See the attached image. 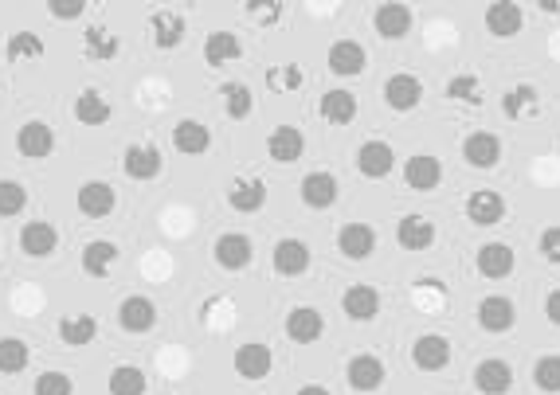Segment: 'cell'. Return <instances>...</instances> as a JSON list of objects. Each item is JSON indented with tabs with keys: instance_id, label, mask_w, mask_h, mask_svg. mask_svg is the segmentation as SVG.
<instances>
[{
	"instance_id": "1",
	"label": "cell",
	"mask_w": 560,
	"mask_h": 395,
	"mask_svg": "<svg viewBox=\"0 0 560 395\" xmlns=\"http://www.w3.org/2000/svg\"><path fill=\"white\" fill-rule=\"evenodd\" d=\"M212 259L224 270H247L255 259V243L243 235V231H224L216 243H212Z\"/></svg>"
},
{
	"instance_id": "2",
	"label": "cell",
	"mask_w": 560,
	"mask_h": 395,
	"mask_svg": "<svg viewBox=\"0 0 560 395\" xmlns=\"http://www.w3.org/2000/svg\"><path fill=\"white\" fill-rule=\"evenodd\" d=\"M298 192H302V204H306V208H314V212H326V208H333V204H337V196H341V184H337V176L326 173V169H314V173L302 176Z\"/></svg>"
},
{
	"instance_id": "3",
	"label": "cell",
	"mask_w": 560,
	"mask_h": 395,
	"mask_svg": "<svg viewBox=\"0 0 560 395\" xmlns=\"http://www.w3.org/2000/svg\"><path fill=\"white\" fill-rule=\"evenodd\" d=\"M232 368L239 380H267L271 368H275V356H271V349L263 341H247V345L235 349Z\"/></svg>"
},
{
	"instance_id": "4",
	"label": "cell",
	"mask_w": 560,
	"mask_h": 395,
	"mask_svg": "<svg viewBox=\"0 0 560 395\" xmlns=\"http://www.w3.org/2000/svg\"><path fill=\"white\" fill-rule=\"evenodd\" d=\"M75 208H79L87 220H106V216L118 208V192H114L106 180H87V184L75 192Z\"/></svg>"
},
{
	"instance_id": "5",
	"label": "cell",
	"mask_w": 560,
	"mask_h": 395,
	"mask_svg": "<svg viewBox=\"0 0 560 395\" xmlns=\"http://www.w3.org/2000/svg\"><path fill=\"white\" fill-rule=\"evenodd\" d=\"M384 376H388V368H384V360L373 356V352L353 356L349 368H345V380H349L353 392H380L384 388Z\"/></svg>"
},
{
	"instance_id": "6",
	"label": "cell",
	"mask_w": 560,
	"mask_h": 395,
	"mask_svg": "<svg viewBox=\"0 0 560 395\" xmlns=\"http://www.w3.org/2000/svg\"><path fill=\"white\" fill-rule=\"evenodd\" d=\"M51 149H55V130L47 122H40V118H32V122H24L16 130V153L20 157L44 161V157H51Z\"/></svg>"
},
{
	"instance_id": "7",
	"label": "cell",
	"mask_w": 560,
	"mask_h": 395,
	"mask_svg": "<svg viewBox=\"0 0 560 395\" xmlns=\"http://www.w3.org/2000/svg\"><path fill=\"white\" fill-rule=\"evenodd\" d=\"M463 161L470 169H494L502 161V137L486 130H474L463 137Z\"/></svg>"
},
{
	"instance_id": "8",
	"label": "cell",
	"mask_w": 560,
	"mask_h": 395,
	"mask_svg": "<svg viewBox=\"0 0 560 395\" xmlns=\"http://www.w3.org/2000/svg\"><path fill=\"white\" fill-rule=\"evenodd\" d=\"M474 317H478V325H482L486 333H494V337H498V333H510V329H514L517 309L506 294H490V298H482V302H478Z\"/></svg>"
},
{
	"instance_id": "9",
	"label": "cell",
	"mask_w": 560,
	"mask_h": 395,
	"mask_svg": "<svg viewBox=\"0 0 560 395\" xmlns=\"http://www.w3.org/2000/svg\"><path fill=\"white\" fill-rule=\"evenodd\" d=\"M384 102L396 110V114H408L423 102V83L412 71H396L388 83H384Z\"/></svg>"
},
{
	"instance_id": "10",
	"label": "cell",
	"mask_w": 560,
	"mask_h": 395,
	"mask_svg": "<svg viewBox=\"0 0 560 395\" xmlns=\"http://www.w3.org/2000/svg\"><path fill=\"white\" fill-rule=\"evenodd\" d=\"M322 333H326V317H322V309L298 306L286 313V337H290L294 345H314Z\"/></svg>"
},
{
	"instance_id": "11",
	"label": "cell",
	"mask_w": 560,
	"mask_h": 395,
	"mask_svg": "<svg viewBox=\"0 0 560 395\" xmlns=\"http://www.w3.org/2000/svg\"><path fill=\"white\" fill-rule=\"evenodd\" d=\"M396 169V153H392V145L388 141H365L361 149H357V173L369 176V180H384V176Z\"/></svg>"
},
{
	"instance_id": "12",
	"label": "cell",
	"mask_w": 560,
	"mask_h": 395,
	"mask_svg": "<svg viewBox=\"0 0 560 395\" xmlns=\"http://www.w3.org/2000/svg\"><path fill=\"white\" fill-rule=\"evenodd\" d=\"M326 63H329V71H333L337 79H353V75H361V71H365L369 51H365V44H357V40H337V44L329 47Z\"/></svg>"
},
{
	"instance_id": "13",
	"label": "cell",
	"mask_w": 560,
	"mask_h": 395,
	"mask_svg": "<svg viewBox=\"0 0 560 395\" xmlns=\"http://www.w3.org/2000/svg\"><path fill=\"white\" fill-rule=\"evenodd\" d=\"M467 220L474 227H494L506 220V200L494 188H474L467 196Z\"/></svg>"
},
{
	"instance_id": "14",
	"label": "cell",
	"mask_w": 560,
	"mask_h": 395,
	"mask_svg": "<svg viewBox=\"0 0 560 395\" xmlns=\"http://www.w3.org/2000/svg\"><path fill=\"white\" fill-rule=\"evenodd\" d=\"M20 251L28 259H47L59 251V231L51 227L47 220H28L20 227Z\"/></svg>"
},
{
	"instance_id": "15",
	"label": "cell",
	"mask_w": 560,
	"mask_h": 395,
	"mask_svg": "<svg viewBox=\"0 0 560 395\" xmlns=\"http://www.w3.org/2000/svg\"><path fill=\"white\" fill-rule=\"evenodd\" d=\"M310 247L302 243V239H279L275 243V251H271V266H275V274L282 278H298V274H306L310 270Z\"/></svg>"
},
{
	"instance_id": "16",
	"label": "cell",
	"mask_w": 560,
	"mask_h": 395,
	"mask_svg": "<svg viewBox=\"0 0 560 395\" xmlns=\"http://www.w3.org/2000/svg\"><path fill=\"white\" fill-rule=\"evenodd\" d=\"M412 364L420 372H443L451 364V341L443 333H423L420 341L412 345Z\"/></svg>"
},
{
	"instance_id": "17",
	"label": "cell",
	"mask_w": 560,
	"mask_h": 395,
	"mask_svg": "<svg viewBox=\"0 0 560 395\" xmlns=\"http://www.w3.org/2000/svg\"><path fill=\"white\" fill-rule=\"evenodd\" d=\"M118 325L126 329V333H149L153 325H157V306H153V298H145V294H130V298H122V306H118Z\"/></svg>"
},
{
	"instance_id": "18",
	"label": "cell",
	"mask_w": 560,
	"mask_h": 395,
	"mask_svg": "<svg viewBox=\"0 0 560 395\" xmlns=\"http://www.w3.org/2000/svg\"><path fill=\"white\" fill-rule=\"evenodd\" d=\"M337 251H341L345 259H353V263H365L376 251V231L369 223H345V227L337 231Z\"/></svg>"
},
{
	"instance_id": "19",
	"label": "cell",
	"mask_w": 560,
	"mask_h": 395,
	"mask_svg": "<svg viewBox=\"0 0 560 395\" xmlns=\"http://www.w3.org/2000/svg\"><path fill=\"white\" fill-rule=\"evenodd\" d=\"M474 388L482 395H506L514 388V368H510V360H498V356H490V360H482L478 368H474Z\"/></svg>"
},
{
	"instance_id": "20",
	"label": "cell",
	"mask_w": 560,
	"mask_h": 395,
	"mask_svg": "<svg viewBox=\"0 0 560 395\" xmlns=\"http://www.w3.org/2000/svg\"><path fill=\"white\" fill-rule=\"evenodd\" d=\"M373 24H376V32H380L384 40H404V36L412 32L416 16H412V8H408V4L392 0V4H380V8H376Z\"/></svg>"
},
{
	"instance_id": "21",
	"label": "cell",
	"mask_w": 560,
	"mask_h": 395,
	"mask_svg": "<svg viewBox=\"0 0 560 395\" xmlns=\"http://www.w3.org/2000/svg\"><path fill=\"white\" fill-rule=\"evenodd\" d=\"M149 32H153V44L161 51H173V47H181L188 32L185 16L173 12V8H157V12H149Z\"/></svg>"
},
{
	"instance_id": "22",
	"label": "cell",
	"mask_w": 560,
	"mask_h": 395,
	"mask_svg": "<svg viewBox=\"0 0 560 395\" xmlns=\"http://www.w3.org/2000/svg\"><path fill=\"white\" fill-rule=\"evenodd\" d=\"M521 24H525V12L514 0H494L486 8V32L498 36V40H514L517 32H521Z\"/></svg>"
},
{
	"instance_id": "23",
	"label": "cell",
	"mask_w": 560,
	"mask_h": 395,
	"mask_svg": "<svg viewBox=\"0 0 560 395\" xmlns=\"http://www.w3.org/2000/svg\"><path fill=\"white\" fill-rule=\"evenodd\" d=\"M474 266H478V274L482 278H510L517 266V255L510 243H486V247H478V259H474Z\"/></svg>"
},
{
	"instance_id": "24",
	"label": "cell",
	"mask_w": 560,
	"mask_h": 395,
	"mask_svg": "<svg viewBox=\"0 0 560 395\" xmlns=\"http://www.w3.org/2000/svg\"><path fill=\"white\" fill-rule=\"evenodd\" d=\"M302 153H306V137H302L298 126L271 130V137H267V157L275 165H294V161H302Z\"/></svg>"
},
{
	"instance_id": "25",
	"label": "cell",
	"mask_w": 560,
	"mask_h": 395,
	"mask_svg": "<svg viewBox=\"0 0 560 395\" xmlns=\"http://www.w3.org/2000/svg\"><path fill=\"white\" fill-rule=\"evenodd\" d=\"M439 180H443V165H439V157H431V153H416V157H408V161H404V184H408L412 192H431V188H439Z\"/></svg>"
},
{
	"instance_id": "26",
	"label": "cell",
	"mask_w": 560,
	"mask_h": 395,
	"mask_svg": "<svg viewBox=\"0 0 560 395\" xmlns=\"http://www.w3.org/2000/svg\"><path fill=\"white\" fill-rule=\"evenodd\" d=\"M122 173L130 176V180H153V176L161 173V149L149 145V141L130 145V149L122 153Z\"/></svg>"
},
{
	"instance_id": "27",
	"label": "cell",
	"mask_w": 560,
	"mask_h": 395,
	"mask_svg": "<svg viewBox=\"0 0 560 395\" xmlns=\"http://www.w3.org/2000/svg\"><path fill=\"white\" fill-rule=\"evenodd\" d=\"M173 149L185 153V157H200V153L212 149V133H208L204 122H196V118H181L173 126Z\"/></svg>"
},
{
	"instance_id": "28",
	"label": "cell",
	"mask_w": 560,
	"mask_h": 395,
	"mask_svg": "<svg viewBox=\"0 0 560 395\" xmlns=\"http://www.w3.org/2000/svg\"><path fill=\"white\" fill-rule=\"evenodd\" d=\"M228 204H232V212L239 216H255V212H263V204H267V184L255 176V180H235L232 188H228Z\"/></svg>"
},
{
	"instance_id": "29",
	"label": "cell",
	"mask_w": 560,
	"mask_h": 395,
	"mask_svg": "<svg viewBox=\"0 0 560 395\" xmlns=\"http://www.w3.org/2000/svg\"><path fill=\"white\" fill-rule=\"evenodd\" d=\"M396 243L404 251H427L435 243V223L427 220V216H416V212L396 220Z\"/></svg>"
},
{
	"instance_id": "30",
	"label": "cell",
	"mask_w": 560,
	"mask_h": 395,
	"mask_svg": "<svg viewBox=\"0 0 560 395\" xmlns=\"http://www.w3.org/2000/svg\"><path fill=\"white\" fill-rule=\"evenodd\" d=\"M75 118L83 126H106L114 118V106H110V98L98 87H87L79 90V98H75Z\"/></svg>"
},
{
	"instance_id": "31",
	"label": "cell",
	"mask_w": 560,
	"mask_h": 395,
	"mask_svg": "<svg viewBox=\"0 0 560 395\" xmlns=\"http://www.w3.org/2000/svg\"><path fill=\"white\" fill-rule=\"evenodd\" d=\"M341 309H345V317L349 321H373L376 313H380V294H376V286H349L345 294H341Z\"/></svg>"
},
{
	"instance_id": "32",
	"label": "cell",
	"mask_w": 560,
	"mask_h": 395,
	"mask_svg": "<svg viewBox=\"0 0 560 395\" xmlns=\"http://www.w3.org/2000/svg\"><path fill=\"white\" fill-rule=\"evenodd\" d=\"M118 255H122V251H118V243H110V239H94V243L83 247V274L102 282V278L114 270Z\"/></svg>"
},
{
	"instance_id": "33",
	"label": "cell",
	"mask_w": 560,
	"mask_h": 395,
	"mask_svg": "<svg viewBox=\"0 0 560 395\" xmlns=\"http://www.w3.org/2000/svg\"><path fill=\"white\" fill-rule=\"evenodd\" d=\"M94 337H98V321H94L91 313H67L59 321V341L67 349H83V345H91Z\"/></svg>"
},
{
	"instance_id": "34",
	"label": "cell",
	"mask_w": 560,
	"mask_h": 395,
	"mask_svg": "<svg viewBox=\"0 0 560 395\" xmlns=\"http://www.w3.org/2000/svg\"><path fill=\"white\" fill-rule=\"evenodd\" d=\"M318 114L326 118L329 126H349L353 118H357V94H349V90H329L322 94V106H318Z\"/></svg>"
},
{
	"instance_id": "35",
	"label": "cell",
	"mask_w": 560,
	"mask_h": 395,
	"mask_svg": "<svg viewBox=\"0 0 560 395\" xmlns=\"http://www.w3.org/2000/svg\"><path fill=\"white\" fill-rule=\"evenodd\" d=\"M243 55V44L235 32H208L204 40V63L208 67H224V63H235Z\"/></svg>"
},
{
	"instance_id": "36",
	"label": "cell",
	"mask_w": 560,
	"mask_h": 395,
	"mask_svg": "<svg viewBox=\"0 0 560 395\" xmlns=\"http://www.w3.org/2000/svg\"><path fill=\"white\" fill-rule=\"evenodd\" d=\"M537 110H541V94H537V87H529V83L506 90V98H502V114H506L510 122H525V118L537 114Z\"/></svg>"
},
{
	"instance_id": "37",
	"label": "cell",
	"mask_w": 560,
	"mask_h": 395,
	"mask_svg": "<svg viewBox=\"0 0 560 395\" xmlns=\"http://www.w3.org/2000/svg\"><path fill=\"white\" fill-rule=\"evenodd\" d=\"M118 51H122V44L110 28H87L83 32V55L91 63H110V59H118Z\"/></svg>"
},
{
	"instance_id": "38",
	"label": "cell",
	"mask_w": 560,
	"mask_h": 395,
	"mask_svg": "<svg viewBox=\"0 0 560 395\" xmlns=\"http://www.w3.org/2000/svg\"><path fill=\"white\" fill-rule=\"evenodd\" d=\"M44 51H47V44L36 32H12L8 44H4L8 63H36V59H44Z\"/></svg>"
},
{
	"instance_id": "39",
	"label": "cell",
	"mask_w": 560,
	"mask_h": 395,
	"mask_svg": "<svg viewBox=\"0 0 560 395\" xmlns=\"http://www.w3.org/2000/svg\"><path fill=\"white\" fill-rule=\"evenodd\" d=\"M145 372L138 364H118L110 376H106V392L110 395H145Z\"/></svg>"
},
{
	"instance_id": "40",
	"label": "cell",
	"mask_w": 560,
	"mask_h": 395,
	"mask_svg": "<svg viewBox=\"0 0 560 395\" xmlns=\"http://www.w3.org/2000/svg\"><path fill=\"white\" fill-rule=\"evenodd\" d=\"M28 360H32L28 341H20V337H0V376H16V372H24Z\"/></svg>"
},
{
	"instance_id": "41",
	"label": "cell",
	"mask_w": 560,
	"mask_h": 395,
	"mask_svg": "<svg viewBox=\"0 0 560 395\" xmlns=\"http://www.w3.org/2000/svg\"><path fill=\"white\" fill-rule=\"evenodd\" d=\"M220 94H224V110H228V118H235V122H243V118L255 110V94H251L247 83H224Z\"/></svg>"
},
{
	"instance_id": "42",
	"label": "cell",
	"mask_w": 560,
	"mask_h": 395,
	"mask_svg": "<svg viewBox=\"0 0 560 395\" xmlns=\"http://www.w3.org/2000/svg\"><path fill=\"white\" fill-rule=\"evenodd\" d=\"M28 208V188L20 180H0V220H12Z\"/></svg>"
},
{
	"instance_id": "43",
	"label": "cell",
	"mask_w": 560,
	"mask_h": 395,
	"mask_svg": "<svg viewBox=\"0 0 560 395\" xmlns=\"http://www.w3.org/2000/svg\"><path fill=\"white\" fill-rule=\"evenodd\" d=\"M447 98L459 102V106H482V83L474 75H455L447 83Z\"/></svg>"
},
{
	"instance_id": "44",
	"label": "cell",
	"mask_w": 560,
	"mask_h": 395,
	"mask_svg": "<svg viewBox=\"0 0 560 395\" xmlns=\"http://www.w3.org/2000/svg\"><path fill=\"white\" fill-rule=\"evenodd\" d=\"M533 384L549 395L560 392V356H541V360L533 364Z\"/></svg>"
},
{
	"instance_id": "45",
	"label": "cell",
	"mask_w": 560,
	"mask_h": 395,
	"mask_svg": "<svg viewBox=\"0 0 560 395\" xmlns=\"http://www.w3.org/2000/svg\"><path fill=\"white\" fill-rule=\"evenodd\" d=\"M36 395H75V380L67 376V372H44V376H36Z\"/></svg>"
},
{
	"instance_id": "46",
	"label": "cell",
	"mask_w": 560,
	"mask_h": 395,
	"mask_svg": "<svg viewBox=\"0 0 560 395\" xmlns=\"http://www.w3.org/2000/svg\"><path fill=\"white\" fill-rule=\"evenodd\" d=\"M267 87L271 90H298L302 87V67H294V63L271 67V71H267Z\"/></svg>"
},
{
	"instance_id": "47",
	"label": "cell",
	"mask_w": 560,
	"mask_h": 395,
	"mask_svg": "<svg viewBox=\"0 0 560 395\" xmlns=\"http://www.w3.org/2000/svg\"><path fill=\"white\" fill-rule=\"evenodd\" d=\"M537 251H541V259H545V263L560 266V227H545V231H541Z\"/></svg>"
},
{
	"instance_id": "48",
	"label": "cell",
	"mask_w": 560,
	"mask_h": 395,
	"mask_svg": "<svg viewBox=\"0 0 560 395\" xmlns=\"http://www.w3.org/2000/svg\"><path fill=\"white\" fill-rule=\"evenodd\" d=\"M47 12L55 20H79L87 12V0H47Z\"/></svg>"
},
{
	"instance_id": "49",
	"label": "cell",
	"mask_w": 560,
	"mask_h": 395,
	"mask_svg": "<svg viewBox=\"0 0 560 395\" xmlns=\"http://www.w3.org/2000/svg\"><path fill=\"white\" fill-rule=\"evenodd\" d=\"M247 16L259 24H275L282 16V4H247Z\"/></svg>"
},
{
	"instance_id": "50",
	"label": "cell",
	"mask_w": 560,
	"mask_h": 395,
	"mask_svg": "<svg viewBox=\"0 0 560 395\" xmlns=\"http://www.w3.org/2000/svg\"><path fill=\"white\" fill-rule=\"evenodd\" d=\"M545 317L560 329V290H553V294L545 298Z\"/></svg>"
},
{
	"instance_id": "51",
	"label": "cell",
	"mask_w": 560,
	"mask_h": 395,
	"mask_svg": "<svg viewBox=\"0 0 560 395\" xmlns=\"http://www.w3.org/2000/svg\"><path fill=\"white\" fill-rule=\"evenodd\" d=\"M294 395H329V388H322V384H306V388H298Z\"/></svg>"
},
{
	"instance_id": "52",
	"label": "cell",
	"mask_w": 560,
	"mask_h": 395,
	"mask_svg": "<svg viewBox=\"0 0 560 395\" xmlns=\"http://www.w3.org/2000/svg\"><path fill=\"white\" fill-rule=\"evenodd\" d=\"M541 8H545V12H560V0H545Z\"/></svg>"
}]
</instances>
